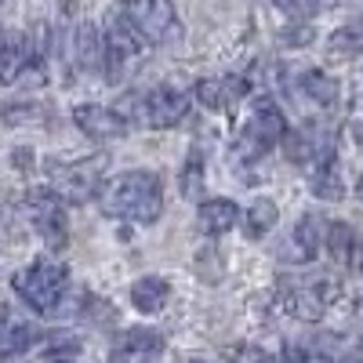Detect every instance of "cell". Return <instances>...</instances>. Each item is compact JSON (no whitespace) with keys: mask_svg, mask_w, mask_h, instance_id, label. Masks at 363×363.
<instances>
[{"mask_svg":"<svg viewBox=\"0 0 363 363\" xmlns=\"http://www.w3.org/2000/svg\"><path fill=\"white\" fill-rule=\"evenodd\" d=\"M99 203H102V215H109V218L153 225L164 215V186H160L157 171H145V167L124 171L109 186H102Z\"/></svg>","mask_w":363,"mask_h":363,"instance_id":"cell-1","label":"cell"},{"mask_svg":"<svg viewBox=\"0 0 363 363\" xmlns=\"http://www.w3.org/2000/svg\"><path fill=\"white\" fill-rule=\"evenodd\" d=\"M11 287L33 313L48 316V313H58V306H62V298L69 291V269L51 258H33L11 277Z\"/></svg>","mask_w":363,"mask_h":363,"instance_id":"cell-2","label":"cell"},{"mask_svg":"<svg viewBox=\"0 0 363 363\" xmlns=\"http://www.w3.org/2000/svg\"><path fill=\"white\" fill-rule=\"evenodd\" d=\"M106 167H109V153H95L69 164H48V189H55L66 203H87L102 193Z\"/></svg>","mask_w":363,"mask_h":363,"instance_id":"cell-3","label":"cell"},{"mask_svg":"<svg viewBox=\"0 0 363 363\" xmlns=\"http://www.w3.org/2000/svg\"><path fill=\"white\" fill-rule=\"evenodd\" d=\"M284 135H287V116H284V109L272 102L269 95H258L255 102H251V116H247V124H244V131H240V142H236V157L240 160H258V157H265L269 149H277L280 142H284Z\"/></svg>","mask_w":363,"mask_h":363,"instance_id":"cell-4","label":"cell"},{"mask_svg":"<svg viewBox=\"0 0 363 363\" xmlns=\"http://www.w3.org/2000/svg\"><path fill=\"white\" fill-rule=\"evenodd\" d=\"M342 287L335 277H313V280H284L280 284V309L301 323H316L327 309L338 301Z\"/></svg>","mask_w":363,"mask_h":363,"instance_id":"cell-5","label":"cell"},{"mask_svg":"<svg viewBox=\"0 0 363 363\" xmlns=\"http://www.w3.org/2000/svg\"><path fill=\"white\" fill-rule=\"evenodd\" d=\"M120 18L142 37V44H167L182 33V22L171 0H124Z\"/></svg>","mask_w":363,"mask_h":363,"instance_id":"cell-6","label":"cell"},{"mask_svg":"<svg viewBox=\"0 0 363 363\" xmlns=\"http://www.w3.org/2000/svg\"><path fill=\"white\" fill-rule=\"evenodd\" d=\"M26 215L29 225L37 229V236L51 251H62L69 244V218H66V200L58 196L55 189L40 186L26 193Z\"/></svg>","mask_w":363,"mask_h":363,"instance_id":"cell-7","label":"cell"},{"mask_svg":"<svg viewBox=\"0 0 363 363\" xmlns=\"http://www.w3.org/2000/svg\"><path fill=\"white\" fill-rule=\"evenodd\" d=\"M189 106H193V99L186 95V91L153 87L142 99V116H145L149 128H174V124H182V120L189 116Z\"/></svg>","mask_w":363,"mask_h":363,"instance_id":"cell-8","label":"cell"},{"mask_svg":"<svg viewBox=\"0 0 363 363\" xmlns=\"http://www.w3.org/2000/svg\"><path fill=\"white\" fill-rule=\"evenodd\" d=\"M323 247L342 272H359L363 269V233L349 222H330L323 229Z\"/></svg>","mask_w":363,"mask_h":363,"instance_id":"cell-9","label":"cell"},{"mask_svg":"<svg viewBox=\"0 0 363 363\" xmlns=\"http://www.w3.org/2000/svg\"><path fill=\"white\" fill-rule=\"evenodd\" d=\"M164 335L153 327H131L113 342V363H157L164 352Z\"/></svg>","mask_w":363,"mask_h":363,"instance_id":"cell-10","label":"cell"},{"mask_svg":"<svg viewBox=\"0 0 363 363\" xmlns=\"http://www.w3.org/2000/svg\"><path fill=\"white\" fill-rule=\"evenodd\" d=\"M102 37H106V69H102V73L120 77V69L138 58V51H142V37H138L120 15L109 18V26L102 29Z\"/></svg>","mask_w":363,"mask_h":363,"instance_id":"cell-11","label":"cell"},{"mask_svg":"<svg viewBox=\"0 0 363 363\" xmlns=\"http://www.w3.org/2000/svg\"><path fill=\"white\" fill-rule=\"evenodd\" d=\"M323 222L320 215H301L287 236V247H284V262L291 265H313L323 251Z\"/></svg>","mask_w":363,"mask_h":363,"instance_id":"cell-12","label":"cell"},{"mask_svg":"<svg viewBox=\"0 0 363 363\" xmlns=\"http://www.w3.org/2000/svg\"><path fill=\"white\" fill-rule=\"evenodd\" d=\"M73 124H77L87 138H95V142H113V138H124V135H128L124 113H116V109H109V106H95V102L77 106V109H73Z\"/></svg>","mask_w":363,"mask_h":363,"instance_id":"cell-13","label":"cell"},{"mask_svg":"<svg viewBox=\"0 0 363 363\" xmlns=\"http://www.w3.org/2000/svg\"><path fill=\"white\" fill-rule=\"evenodd\" d=\"M33 62H40V51H37L33 37H26V33L4 37V40H0V87L15 84Z\"/></svg>","mask_w":363,"mask_h":363,"instance_id":"cell-14","label":"cell"},{"mask_svg":"<svg viewBox=\"0 0 363 363\" xmlns=\"http://www.w3.org/2000/svg\"><path fill=\"white\" fill-rule=\"evenodd\" d=\"M244 95H247V80H240V77H203L193 87V99L207 109H215V113H225Z\"/></svg>","mask_w":363,"mask_h":363,"instance_id":"cell-15","label":"cell"},{"mask_svg":"<svg viewBox=\"0 0 363 363\" xmlns=\"http://www.w3.org/2000/svg\"><path fill=\"white\" fill-rule=\"evenodd\" d=\"M69 58H73V66L80 69H106V37H102V29L95 22H80L73 33H69Z\"/></svg>","mask_w":363,"mask_h":363,"instance_id":"cell-16","label":"cell"},{"mask_svg":"<svg viewBox=\"0 0 363 363\" xmlns=\"http://www.w3.org/2000/svg\"><path fill=\"white\" fill-rule=\"evenodd\" d=\"M240 222V207L229 196H215V200H203L196 207V229L203 236H225L233 225Z\"/></svg>","mask_w":363,"mask_h":363,"instance_id":"cell-17","label":"cell"},{"mask_svg":"<svg viewBox=\"0 0 363 363\" xmlns=\"http://www.w3.org/2000/svg\"><path fill=\"white\" fill-rule=\"evenodd\" d=\"M309 193L320 200H342L345 186H342V167L335 160V153H323L309 164Z\"/></svg>","mask_w":363,"mask_h":363,"instance_id":"cell-18","label":"cell"},{"mask_svg":"<svg viewBox=\"0 0 363 363\" xmlns=\"http://www.w3.org/2000/svg\"><path fill=\"white\" fill-rule=\"evenodd\" d=\"M44 335L29 323V320H18V316H8L4 323H0V356L11 359V356H22L29 352Z\"/></svg>","mask_w":363,"mask_h":363,"instance_id":"cell-19","label":"cell"},{"mask_svg":"<svg viewBox=\"0 0 363 363\" xmlns=\"http://www.w3.org/2000/svg\"><path fill=\"white\" fill-rule=\"evenodd\" d=\"M167 301H171V284L164 277H142V280L131 284V306L145 316L160 313Z\"/></svg>","mask_w":363,"mask_h":363,"instance_id":"cell-20","label":"cell"},{"mask_svg":"<svg viewBox=\"0 0 363 363\" xmlns=\"http://www.w3.org/2000/svg\"><path fill=\"white\" fill-rule=\"evenodd\" d=\"M298 87H301V95H306L313 106H320V109H335L338 106V80L330 77V73H323V69H306L298 77Z\"/></svg>","mask_w":363,"mask_h":363,"instance_id":"cell-21","label":"cell"},{"mask_svg":"<svg viewBox=\"0 0 363 363\" xmlns=\"http://www.w3.org/2000/svg\"><path fill=\"white\" fill-rule=\"evenodd\" d=\"M277 218H280V211H277V203L272 200H255L251 207H247V215H244V236L247 240H262L272 225H277Z\"/></svg>","mask_w":363,"mask_h":363,"instance_id":"cell-22","label":"cell"},{"mask_svg":"<svg viewBox=\"0 0 363 363\" xmlns=\"http://www.w3.org/2000/svg\"><path fill=\"white\" fill-rule=\"evenodd\" d=\"M277 11H284L291 22H313L316 15L330 11V8H342L345 0H272Z\"/></svg>","mask_w":363,"mask_h":363,"instance_id":"cell-23","label":"cell"},{"mask_svg":"<svg viewBox=\"0 0 363 363\" xmlns=\"http://www.w3.org/2000/svg\"><path fill=\"white\" fill-rule=\"evenodd\" d=\"M363 48V33L356 26H342L330 33V44H327V55L330 58H338V62H349V58H356Z\"/></svg>","mask_w":363,"mask_h":363,"instance_id":"cell-24","label":"cell"},{"mask_svg":"<svg viewBox=\"0 0 363 363\" xmlns=\"http://www.w3.org/2000/svg\"><path fill=\"white\" fill-rule=\"evenodd\" d=\"M222 356H225V363H284L280 356H272V352H265L262 345H251V342L225 345Z\"/></svg>","mask_w":363,"mask_h":363,"instance_id":"cell-25","label":"cell"},{"mask_svg":"<svg viewBox=\"0 0 363 363\" xmlns=\"http://www.w3.org/2000/svg\"><path fill=\"white\" fill-rule=\"evenodd\" d=\"M200 189H203V153L196 149V153H189L186 167H182V196L193 200L200 196Z\"/></svg>","mask_w":363,"mask_h":363,"instance_id":"cell-26","label":"cell"},{"mask_svg":"<svg viewBox=\"0 0 363 363\" xmlns=\"http://www.w3.org/2000/svg\"><path fill=\"white\" fill-rule=\"evenodd\" d=\"M40 120H44V106H37V102L4 106V124H40Z\"/></svg>","mask_w":363,"mask_h":363,"instance_id":"cell-27","label":"cell"},{"mask_svg":"<svg viewBox=\"0 0 363 363\" xmlns=\"http://www.w3.org/2000/svg\"><path fill=\"white\" fill-rule=\"evenodd\" d=\"M280 40H284V44H309V40H313V26H309V22H294Z\"/></svg>","mask_w":363,"mask_h":363,"instance_id":"cell-28","label":"cell"},{"mask_svg":"<svg viewBox=\"0 0 363 363\" xmlns=\"http://www.w3.org/2000/svg\"><path fill=\"white\" fill-rule=\"evenodd\" d=\"M356 196L363 200V171H359V178H356Z\"/></svg>","mask_w":363,"mask_h":363,"instance_id":"cell-29","label":"cell"},{"mask_svg":"<svg viewBox=\"0 0 363 363\" xmlns=\"http://www.w3.org/2000/svg\"><path fill=\"white\" fill-rule=\"evenodd\" d=\"M356 138H359V142H363V124H356Z\"/></svg>","mask_w":363,"mask_h":363,"instance_id":"cell-30","label":"cell"},{"mask_svg":"<svg viewBox=\"0 0 363 363\" xmlns=\"http://www.w3.org/2000/svg\"><path fill=\"white\" fill-rule=\"evenodd\" d=\"M196 363H203V359H196Z\"/></svg>","mask_w":363,"mask_h":363,"instance_id":"cell-31","label":"cell"}]
</instances>
